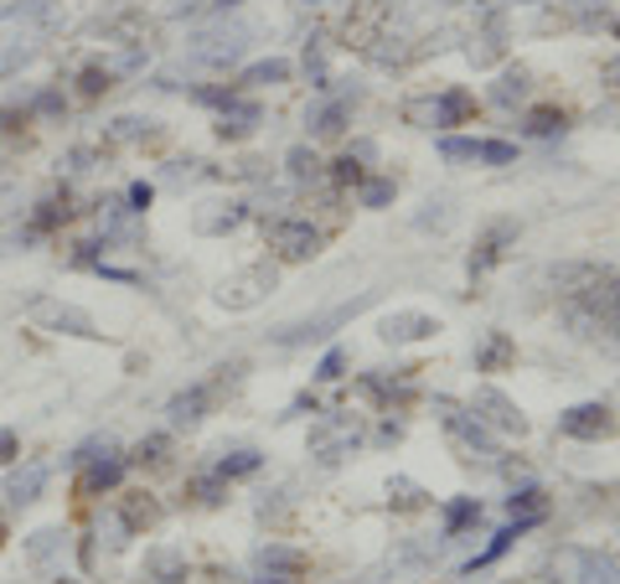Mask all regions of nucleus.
<instances>
[{
  "label": "nucleus",
  "instance_id": "nucleus-22",
  "mask_svg": "<svg viewBox=\"0 0 620 584\" xmlns=\"http://www.w3.org/2000/svg\"><path fill=\"white\" fill-rule=\"evenodd\" d=\"M528 528H538V523H523V517H512L507 528H502V533H492V543H486V548H481V553H475V559H471V564H466V574H475V569L496 564V559H502V553H507V548L517 543V538H523V533H528Z\"/></svg>",
  "mask_w": 620,
  "mask_h": 584
},
{
  "label": "nucleus",
  "instance_id": "nucleus-48",
  "mask_svg": "<svg viewBox=\"0 0 620 584\" xmlns=\"http://www.w3.org/2000/svg\"><path fill=\"white\" fill-rule=\"evenodd\" d=\"M197 176H213L207 161H171L165 165V182H197Z\"/></svg>",
  "mask_w": 620,
  "mask_h": 584
},
{
  "label": "nucleus",
  "instance_id": "nucleus-15",
  "mask_svg": "<svg viewBox=\"0 0 620 584\" xmlns=\"http://www.w3.org/2000/svg\"><path fill=\"white\" fill-rule=\"evenodd\" d=\"M574 584H620V553H584V548H574Z\"/></svg>",
  "mask_w": 620,
  "mask_h": 584
},
{
  "label": "nucleus",
  "instance_id": "nucleus-44",
  "mask_svg": "<svg viewBox=\"0 0 620 584\" xmlns=\"http://www.w3.org/2000/svg\"><path fill=\"white\" fill-rule=\"evenodd\" d=\"M26 125H32V119L21 114V104H0V146H5V140H16Z\"/></svg>",
  "mask_w": 620,
  "mask_h": 584
},
{
  "label": "nucleus",
  "instance_id": "nucleus-28",
  "mask_svg": "<svg viewBox=\"0 0 620 584\" xmlns=\"http://www.w3.org/2000/svg\"><path fill=\"white\" fill-rule=\"evenodd\" d=\"M512 238H517V228H512V222H496L492 233L481 238V249H475V259H471V274H486L496 264V259H502V249H507Z\"/></svg>",
  "mask_w": 620,
  "mask_h": 584
},
{
  "label": "nucleus",
  "instance_id": "nucleus-4",
  "mask_svg": "<svg viewBox=\"0 0 620 584\" xmlns=\"http://www.w3.org/2000/svg\"><path fill=\"white\" fill-rule=\"evenodd\" d=\"M218 388H213V378H197V383H186V388H176L171 399H165V430L176 435V430H197L213 409H218Z\"/></svg>",
  "mask_w": 620,
  "mask_h": 584
},
{
  "label": "nucleus",
  "instance_id": "nucleus-9",
  "mask_svg": "<svg viewBox=\"0 0 620 584\" xmlns=\"http://www.w3.org/2000/svg\"><path fill=\"white\" fill-rule=\"evenodd\" d=\"M471 414L481 424H492V430H502V435H523L528 430V420H523V409L502 393V388H481L475 393V403H471Z\"/></svg>",
  "mask_w": 620,
  "mask_h": 584
},
{
  "label": "nucleus",
  "instance_id": "nucleus-49",
  "mask_svg": "<svg viewBox=\"0 0 620 584\" xmlns=\"http://www.w3.org/2000/svg\"><path fill=\"white\" fill-rule=\"evenodd\" d=\"M21 460V430L0 424V466H16Z\"/></svg>",
  "mask_w": 620,
  "mask_h": 584
},
{
  "label": "nucleus",
  "instance_id": "nucleus-34",
  "mask_svg": "<svg viewBox=\"0 0 620 584\" xmlns=\"http://www.w3.org/2000/svg\"><path fill=\"white\" fill-rule=\"evenodd\" d=\"M523 129H528L532 140H548V135H564V129H569V114L553 110V104H543V110H528Z\"/></svg>",
  "mask_w": 620,
  "mask_h": 584
},
{
  "label": "nucleus",
  "instance_id": "nucleus-42",
  "mask_svg": "<svg viewBox=\"0 0 620 584\" xmlns=\"http://www.w3.org/2000/svg\"><path fill=\"white\" fill-rule=\"evenodd\" d=\"M243 218H249V207H243V202H228V213H218V218H202V233H233Z\"/></svg>",
  "mask_w": 620,
  "mask_h": 584
},
{
  "label": "nucleus",
  "instance_id": "nucleus-33",
  "mask_svg": "<svg viewBox=\"0 0 620 584\" xmlns=\"http://www.w3.org/2000/svg\"><path fill=\"white\" fill-rule=\"evenodd\" d=\"M481 523V502L475 496H456L450 507H445V538H460L466 528H475Z\"/></svg>",
  "mask_w": 620,
  "mask_h": 584
},
{
  "label": "nucleus",
  "instance_id": "nucleus-2",
  "mask_svg": "<svg viewBox=\"0 0 620 584\" xmlns=\"http://www.w3.org/2000/svg\"><path fill=\"white\" fill-rule=\"evenodd\" d=\"M125 476H129L125 450H119L114 439H104V445H99V450H93V456L73 471V486H78V496H83V502H99V496L119 492V486H125Z\"/></svg>",
  "mask_w": 620,
  "mask_h": 584
},
{
  "label": "nucleus",
  "instance_id": "nucleus-31",
  "mask_svg": "<svg viewBox=\"0 0 620 584\" xmlns=\"http://www.w3.org/2000/svg\"><path fill=\"white\" fill-rule=\"evenodd\" d=\"M352 114V99H326L321 110L310 114V135H342Z\"/></svg>",
  "mask_w": 620,
  "mask_h": 584
},
{
  "label": "nucleus",
  "instance_id": "nucleus-52",
  "mask_svg": "<svg viewBox=\"0 0 620 584\" xmlns=\"http://www.w3.org/2000/svg\"><path fill=\"white\" fill-rule=\"evenodd\" d=\"M507 584H528V580H507Z\"/></svg>",
  "mask_w": 620,
  "mask_h": 584
},
{
  "label": "nucleus",
  "instance_id": "nucleus-13",
  "mask_svg": "<svg viewBox=\"0 0 620 584\" xmlns=\"http://www.w3.org/2000/svg\"><path fill=\"white\" fill-rule=\"evenodd\" d=\"M259 125H264V110H259L254 93H243L238 104H228V110L218 114V140H249Z\"/></svg>",
  "mask_w": 620,
  "mask_h": 584
},
{
  "label": "nucleus",
  "instance_id": "nucleus-40",
  "mask_svg": "<svg viewBox=\"0 0 620 584\" xmlns=\"http://www.w3.org/2000/svg\"><path fill=\"white\" fill-rule=\"evenodd\" d=\"M5 21H53V0H16L0 11Z\"/></svg>",
  "mask_w": 620,
  "mask_h": 584
},
{
  "label": "nucleus",
  "instance_id": "nucleus-7",
  "mask_svg": "<svg viewBox=\"0 0 620 584\" xmlns=\"http://www.w3.org/2000/svg\"><path fill=\"white\" fill-rule=\"evenodd\" d=\"M21 114L32 119V125H62L68 114H73V93L62 89V83H42V89H26L16 99Z\"/></svg>",
  "mask_w": 620,
  "mask_h": 584
},
{
  "label": "nucleus",
  "instance_id": "nucleus-19",
  "mask_svg": "<svg viewBox=\"0 0 620 584\" xmlns=\"http://www.w3.org/2000/svg\"><path fill=\"white\" fill-rule=\"evenodd\" d=\"M110 140L114 146H156V140H161V125H156V119H140V114H119L110 125Z\"/></svg>",
  "mask_w": 620,
  "mask_h": 584
},
{
  "label": "nucleus",
  "instance_id": "nucleus-43",
  "mask_svg": "<svg viewBox=\"0 0 620 584\" xmlns=\"http://www.w3.org/2000/svg\"><path fill=\"white\" fill-rule=\"evenodd\" d=\"M393 192H399V186L388 182V176H367V182H363V207H388Z\"/></svg>",
  "mask_w": 620,
  "mask_h": 584
},
{
  "label": "nucleus",
  "instance_id": "nucleus-21",
  "mask_svg": "<svg viewBox=\"0 0 620 584\" xmlns=\"http://www.w3.org/2000/svg\"><path fill=\"white\" fill-rule=\"evenodd\" d=\"M439 321L435 316H420V311H403V316H388L383 321V336L388 342H420V336H435Z\"/></svg>",
  "mask_w": 620,
  "mask_h": 584
},
{
  "label": "nucleus",
  "instance_id": "nucleus-55",
  "mask_svg": "<svg viewBox=\"0 0 620 584\" xmlns=\"http://www.w3.org/2000/svg\"><path fill=\"white\" fill-rule=\"evenodd\" d=\"M146 584H150V580H146Z\"/></svg>",
  "mask_w": 620,
  "mask_h": 584
},
{
  "label": "nucleus",
  "instance_id": "nucleus-6",
  "mask_svg": "<svg viewBox=\"0 0 620 584\" xmlns=\"http://www.w3.org/2000/svg\"><path fill=\"white\" fill-rule=\"evenodd\" d=\"M32 316H37L42 331H57V336H83V342H93L99 336V327H93V316L83 311V306H62V300H32Z\"/></svg>",
  "mask_w": 620,
  "mask_h": 584
},
{
  "label": "nucleus",
  "instance_id": "nucleus-5",
  "mask_svg": "<svg viewBox=\"0 0 620 584\" xmlns=\"http://www.w3.org/2000/svg\"><path fill=\"white\" fill-rule=\"evenodd\" d=\"M264 233H269L274 254L290 259V264L321 254V228H315V222H306V218H274V222H264Z\"/></svg>",
  "mask_w": 620,
  "mask_h": 584
},
{
  "label": "nucleus",
  "instance_id": "nucleus-18",
  "mask_svg": "<svg viewBox=\"0 0 620 584\" xmlns=\"http://www.w3.org/2000/svg\"><path fill=\"white\" fill-rule=\"evenodd\" d=\"M254 569H264V574H290V580H300L306 574V553L290 543H269V548H259V559Z\"/></svg>",
  "mask_w": 620,
  "mask_h": 584
},
{
  "label": "nucleus",
  "instance_id": "nucleus-17",
  "mask_svg": "<svg viewBox=\"0 0 620 584\" xmlns=\"http://www.w3.org/2000/svg\"><path fill=\"white\" fill-rule=\"evenodd\" d=\"M233 83L243 93L274 89V83H290V62H285V57H259V62H249V68H238Z\"/></svg>",
  "mask_w": 620,
  "mask_h": 584
},
{
  "label": "nucleus",
  "instance_id": "nucleus-8",
  "mask_svg": "<svg viewBox=\"0 0 620 584\" xmlns=\"http://www.w3.org/2000/svg\"><path fill=\"white\" fill-rule=\"evenodd\" d=\"M114 496H119L114 523H119V533H125V538H140V533H150L165 517V507L150 492H114Z\"/></svg>",
  "mask_w": 620,
  "mask_h": 584
},
{
  "label": "nucleus",
  "instance_id": "nucleus-46",
  "mask_svg": "<svg viewBox=\"0 0 620 584\" xmlns=\"http://www.w3.org/2000/svg\"><path fill=\"white\" fill-rule=\"evenodd\" d=\"M156 202V186L150 182H129V192H125V207L135 213V218H146V207Z\"/></svg>",
  "mask_w": 620,
  "mask_h": 584
},
{
  "label": "nucleus",
  "instance_id": "nucleus-12",
  "mask_svg": "<svg viewBox=\"0 0 620 584\" xmlns=\"http://www.w3.org/2000/svg\"><path fill=\"white\" fill-rule=\"evenodd\" d=\"M352 311H357V306H342V311L315 316V321H295V327H279V331H274V347H306V342H321V336H331V327H342Z\"/></svg>",
  "mask_w": 620,
  "mask_h": 584
},
{
  "label": "nucleus",
  "instance_id": "nucleus-25",
  "mask_svg": "<svg viewBox=\"0 0 620 584\" xmlns=\"http://www.w3.org/2000/svg\"><path fill=\"white\" fill-rule=\"evenodd\" d=\"M186 502H192V507H222V502H228V481L207 466V471H197L186 481Z\"/></svg>",
  "mask_w": 620,
  "mask_h": 584
},
{
  "label": "nucleus",
  "instance_id": "nucleus-39",
  "mask_svg": "<svg viewBox=\"0 0 620 584\" xmlns=\"http://www.w3.org/2000/svg\"><path fill=\"white\" fill-rule=\"evenodd\" d=\"M496 104H517V99H528V73L523 68H512V73H502V83L492 89Z\"/></svg>",
  "mask_w": 620,
  "mask_h": 584
},
{
  "label": "nucleus",
  "instance_id": "nucleus-16",
  "mask_svg": "<svg viewBox=\"0 0 620 584\" xmlns=\"http://www.w3.org/2000/svg\"><path fill=\"white\" fill-rule=\"evenodd\" d=\"M445 430H450V435H456V445L460 450H481V456H492V435H486V424L475 420V414H456V409H450V403H445Z\"/></svg>",
  "mask_w": 620,
  "mask_h": 584
},
{
  "label": "nucleus",
  "instance_id": "nucleus-3",
  "mask_svg": "<svg viewBox=\"0 0 620 584\" xmlns=\"http://www.w3.org/2000/svg\"><path fill=\"white\" fill-rule=\"evenodd\" d=\"M47 486H53V466L47 460H16V466H5V481H0V507L16 517V512L37 507Z\"/></svg>",
  "mask_w": 620,
  "mask_h": 584
},
{
  "label": "nucleus",
  "instance_id": "nucleus-29",
  "mask_svg": "<svg viewBox=\"0 0 620 584\" xmlns=\"http://www.w3.org/2000/svg\"><path fill=\"white\" fill-rule=\"evenodd\" d=\"M475 104H471V93L466 89H450V93H439L435 104H429V114H435V125L445 129V125H466V114H471Z\"/></svg>",
  "mask_w": 620,
  "mask_h": 584
},
{
  "label": "nucleus",
  "instance_id": "nucleus-47",
  "mask_svg": "<svg viewBox=\"0 0 620 584\" xmlns=\"http://www.w3.org/2000/svg\"><path fill=\"white\" fill-rule=\"evenodd\" d=\"M342 373H347V352H342V347H331L326 357H321V367H315V378H321V383H336Z\"/></svg>",
  "mask_w": 620,
  "mask_h": 584
},
{
  "label": "nucleus",
  "instance_id": "nucleus-14",
  "mask_svg": "<svg viewBox=\"0 0 620 584\" xmlns=\"http://www.w3.org/2000/svg\"><path fill=\"white\" fill-rule=\"evenodd\" d=\"M171 430H150V435H140L135 445L125 450V460H129V471H161L165 460H171Z\"/></svg>",
  "mask_w": 620,
  "mask_h": 584
},
{
  "label": "nucleus",
  "instance_id": "nucleus-36",
  "mask_svg": "<svg viewBox=\"0 0 620 584\" xmlns=\"http://www.w3.org/2000/svg\"><path fill=\"white\" fill-rule=\"evenodd\" d=\"M93 165H104V146H73L62 156V171H68V176H89Z\"/></svg>",
  "mask_w": 620,
  "mask_h": 584
},
{
  "label": "nucleus",
  "instance_id": "nucleus-35",
  "mask_svg": "<svg viewBox=\"0 0 620 584\" xmlns=\"http://www.w3.org/2000/svg\"><path fill=\"white\" fill-rule=\"evenodd\" d=\"M507 363H512V342L502 331H492V336L475 347V367H481V373H496V367H507Z\"/></svg>",
  "mask_w": 620,
  "mask_h": 584
},
{
  "label": "nucleus",
  "instance_id": "nucleus-1",
  "mask_svg": "<svg viewBox=\"0 0 620 584\" xmlns=\"http://www.w3.org/2000/svg\"><path fill=\"white\" fill-rule=\"evenodd\" d=\"M78 218V207H73V186L68 182H57L53 192H42L26 213H21L16 228H5V249L11 254H26V249H37V243H47V238H57L68 222Z\"/></svg>",
  "mask_w": 620,
  "mask_h": 584
},
{
  "label": "nucleus",
  "instance_id": "nucleus-38",
  "mask_svg": "<svg viewBox=\"0 0 620 584\" xmlns=\"http://www.w3.org/2000/svg\"><path fill=\"white\" fill-rule=\"evenodd\" d=\"M357 161H363V156H336L326 176H331L336 186H363V182H367V171H363Z\"/></svg>",
  "mask_w": 620,
  "mask_h": 584
},
{
  "label": "nucleus",
  "instance_id": "nucleus-27",
  "mask_svg": "<svg viewBox=\"0 0 620 584\" xmlns=\"http://www.w3.org/2000/svg\"><path fill=\"white\" fill-rule=\"evenodd\" d=\"M285 171H290L295 186H310V182H321V176H326V161H321L310 146H295L290 156H285Z\"/></svg>",
  "mask_w": 620,
  "mask_h": 584
},
{
  "label": "nucleus",
  "instance_id": "nucleus-50",
  "mask_svg": "<svg viewBox=\"0 0 620 584\" xmlns=\"http://www.w3.org/2000/svg\"><path fill=\"white\" fill-rule=\"evenodd\" d=\"M5 538H11V512L0 507V548H5Z\"/></svg>",
  "mask_w": 620,
  "mask_h": 584
},
{
  "label": "nucleus",
  "instance_id": "nucleus-41",
  "mask_svg": "<svg viewBox=\"0 0 620 584\" xmlns=\"http://www.w3.org/2000/svg\"><path fill=\"white\" fill-rule=\"evenodd\" d=\"M439 156H445V161H475V156H481V140H466V135H445V140H439Z\"/></svg>",
  "mask_w": 620,
  "mask_h": 584
},
{
  "label": "nucleus",
  "instance_id": "nucleus-26",
  "mask_svg": "<svg viewBox=\"0 0 620 584\" xmlns=\"http://www.w3.org/2000/svg\"><path fill=\"white\" fill-rule=\"evenodd\" d=\"M213 471H218L222 481H228V486H233V481H249V476H259V471H264V456H259V450H249V445H243V450H233V456L213 460Z\"/></svg>",
  "mask_w": 620,
  "mask_h": 584
},
{
  "label": "nucleus",
  "instance_id": "nucleus-11",
  "mask_svg": "<svg viewBox=\"0 0 620 584\" xmlns=\"http://www.w3.org/2000/svg\"><path fill=\"white\" fill-rule=\"evenodd\" d=\"M192 57H197V68L228 73L238 57H243V32H228V37H197L192 42Z\"/></svg>",
  "mask_w": 620,
  "mask_h": 584
},
{
  "label": "nucleus",
  "instance_id": "nucleus-23",
  "mask_svg": "<svg viewBox=\"0 0 620 584\" xmlns=\"http://www.w3.org/2000/svg\"><path fill=\"white\" fill-rule=\"evenodd\" d=\"M182 93L192 99V104H197V110H213V114H222L228 104H238V99H243V89H238V83H186Z\"/></svg>",
  "mask_w": 620,
  "mask_h": 584
},
{
  "label": "nucleus",
  "instance_id": "nucleus-45",
  "mask_svg": "<svg viewBox=\"0 0 620 584\" xmlns=\"http://www.w3.org/2000/svg\"><path fill=\"white\" fill-rule=\"evenodd\" d=\"M475 161H486V165H512L517 161V146H507V140H481V156Z\"/></svg>",
  "mask_w": 620,
  "mask_h": 584
},
{
  "label": "nucleus",
  "instance_id": "nucleus-54",
  "mask_svg": "<svg viewBox=\"0 0 620 584\" xmlns=\"http://www.w3.org/2000/svg\"><path fill=\"white\" fill-rule=\"evenodd\" d=\"M0 21H5V16H0Z\"/></svg>",
  "mask_w": 620,
  "mask_h": 584
},
{
  "label": "nucleus",
  "instance_id": "nucleus-51",
  "mask_svg": "<svg viewBox=\"0 0 620 584\" xmlns=\"http://www.w3.org/2000/svg\"><path fill=\"white\" fill-rule=\"evenodd\" d=\"M53 584H83V580H73V574H57V580Z\"/></svg>",
  "mask_w": 620,
  "mask_h": 584
},
{
  "label": "nucleus",
  "instance_id": "nucleus-10",
  "mask_svg": "<svg viewBox=\"0 0 620 584\" xmlns=\"http://www.w3.org/2000/svg\"><path fill=\"white\" fill-rule=\"evenodd\" d=\"M559 435H569V439H605V435H616V414H610L605 403H574L564 420H559Z\"/></svg>",
  "mask_w": 620,
  "mask_h": 584
},
{
  "label": "nucleus",
  "instance_id": "nucleus-20",
  "mask_svg": "<svg viewBox=\"0 0 620 584\" xmlns=\"http://www.w3.org/2000/svg\"><path fill=\"white\" fill-rule=\"evenodd\" d=\"M114 83H119L114 62H83V68L73 73V93H78V99H104Z\"/></svg>",
  "mask_w": 620,
  "mask_h": 584
},
{
  "label": "nucleus",
  "instance_id": "nucleus-37",
  "mask_svg": "<svg viewBox=\"0 0 620 584\" xmlns=\"http://www.w3.org/2000/svg\"><path fill=\"white\" fill-rule=\"evenodd\" d=\"M37 57V42H11V47H0V78H11V73H21L26 62Z\"/></svg>",
  "mask_w": 620,
  "mask_h": 584
},
{
  "label": "nucleus",
  "instance_id": "nucleus-24",
  "mask_svg": "<svg viewBox=\"0 0 620 584\" xmlns=\"http://www.w3.org/2000/svg\"><path fill=\"white\" fill-rule=\"evenodd\" d=\"M146 580L150 584H182L186 580V559L176 548H150L146 553Z\"/></svg>",
  "mask_w": 620,
  "mask_h": 584
},
{
  "label": "nucleus",
  "instance_id": "nucleus-53",
  "mask_svg": "<svg viewBox=\"0 0 620 584\" xmlns=\"http://www.w3.org/2000/svg\"><path fill=\"white\" fill-rule=\"evenodd\" d=\"M616 37H620V21H616Z\"/></svg>",
  "mask_w": 620,
  "mask_h": 584
},
{
  "label": "nucleus",
  "instance_id": "nucleus-32",
  "mask_svg": "<svg viewBox=\"0 0 620 584\" xmlns=\"http://www.w3.org/2000/svg\"><path fill=\"white\" fill-rule=\"evenodd\" d=\"M507 512L512 517H523V523H538L548 512V492L543 486H517V492L507 496Z\"/></svg>",
  "mask_w": 620,
  "mask_h": 584
},
{
  "label": "nucleus",
  "instance_id": "nucleus-30",
  "mask_svg": "<svg viewBox=\"0 0 620 584\" xmlns=\"http://www.w3.org/2000/svg\"><path fill=\"white\" fill-rule=\"evenodd\" d=\"M62 548H68V533H62V528H37L32 538H26V559L42 569V564H53Z\"/></svg>",
  "mask_w": 620,
  "mask_h": 584
}]
</instances>
